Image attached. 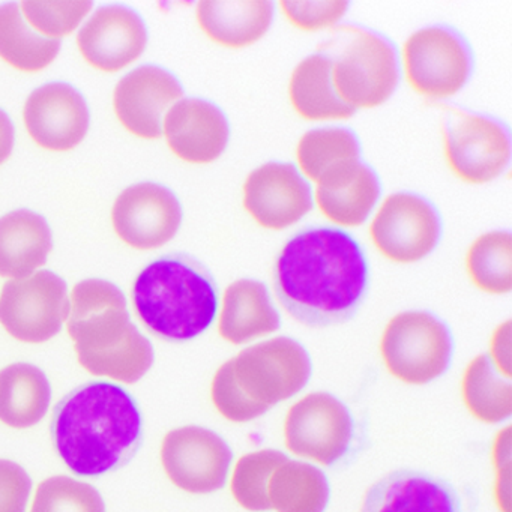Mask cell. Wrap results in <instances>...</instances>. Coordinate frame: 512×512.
Listing matches in <instances>:
<instances>
[{
    "mask_svg": "<svg viewBox=\"0 0 512 512\" xmlns=\"http://www.w3.org/2000/svg\"><path fill=\"white\" fill-rule=\"evenodd\" d=\"M23 121L31 139L50 152H68L88 134L91 115L79 89L53 82L35 89L23 109Z\"/></svg>",
    "mask_w": 512,
    "mask_h": 512,
    "instance_id": "2e32d148",
    "label": "cell"
},
{
    "mask_svg": "<svg viewBox=\"0 0 512 512\" xmlns=\"http://www.w3.org/2000/svg\"><path fill=\"white\" fill-rule=\"evenodd\" d=\"M467 412L482 424H502L512 415L511 380L497 373L487 353L475 356L461 377Z\"/></svg>",
    "mask_w": 512,
    "mask_h": 512,
    "instance_id": "f1b7e54d",
    "label": "cell"
},
{
    "mask_svg": "<svg viewBox=\"0 0 512 512\" xmlns=\"http://www.w3.org/2000/svg\"><path fill=\"white\" fill-rule=\"evenodd\" d=\"M148 44L142 17L122 5L100 8L77 35L83 59L95 70L118 73L140 58Z\"/></svg>",
    "mask_w": 512,
    "mask_h": 512,
    "instance_id": "ac0fdd59",
    "label": "cell"
},
{
    "mask_svg": "<svg viewBox=\"0 0 512 512\" xmlns=\"http://www.w3.org/2000/svg\"><path fill=\"white\" fill-rule=\"evenodd\" d=\"M289 100L305 121H346L356 110L347 106L332 83V64L322 53L302 59L289 80Z\"/></svg>",
    "mask_w": 512,
    "mask_h": 512,
    "instance_id": "d4e9b609",
    "label": "cell"
},
{
    "mask_svg": "<svg viewBox=\"0 0 512 512\" xmlns=\"http://www.w3.org/2000/svg\"><path fill=\"white\" fill-rule=\"evenodd\" d=\"M401 65L416 94L443 101L455 97L469 83L475 59L461 32L448 25H431L407 38Z\"/></svg>",
    "mask_w": 512,
    "mask_h": 512,
    "instance_id": "ba28073f",
    "label": "cell"
},
{
    "mask_svg": "<svg viewBox=\"0 0 512 512\" xmlns=\"http://www.w3.org/2000/svg\"><path fill=\"white\" fill-rule=\"evenodd\" d=\"M31 490V476L22 466L0 460V512H26Z\"/></svg>",
    "mask_w": 512,
    "mask_h": 512,
    "instance_id": "8d00e7d4",
    "label": "cell"
},
{
    "mask_svg": "<svg viewBox=\"0 0 512 512\" xmlns=\"http://www.w3.org/2000/svg\"><path fill=\"white\" fill-rule=\"evenodd\" d=\"M383 365L404 385L424 386L451 367L454 338L451 329L427 310L395 314L380 337Z\"/></svg>",
    "mask_w": 512,
    "mask_h": 512,
    "instance_id": "8992f818",
    "label": "cell"
},
{
    "mask_svg": "<svg viewBox=\"0 0 512 512\" xmlns=\"http://www.w3.org/2000/svg\"><path fill=\"white\" fill-rule=\"evenodd\" d=\"M242 205L260 227L280 232L313 211V188L295 164L269 161L245 179Z\"/></svg>",
    "mask_w": 512,
    "mask_h": 512,
    "instance_id": "5bb4252c",
    "label": "cell"
},
{
    "mask_svg": "<svg viewBox=\"0 0 512 512\" xmlns=\"http://www.w3.org/2000/svg\"><path fill=\"white\" fill-rule=\"evenodd\" d=\"M275 5L269 0L217 2L197 5L196 17L203 34L226 49H245L259 43L274 22Z\"/></svg>",
    "mask_w": 512,
    "mask_h": 512,
    "instance_id": "603a6c76",
    "label": "cell"
},
{
    "mask_svg": "<svg viewBox=\"0 0 512 512\" xmlns=\"http://www.w3.org/2000/svg\"><path fill=\"white\" fill-rule=\"evenodd\" d=\"M50 433L59 457L76 475H104L125 466L139 451L142 412L121 386L86 383L56 404Z\"/></svg>",
    "mask_w": 512,
    "mask_h": 512,
    "instance_id": "7a4b0ae2",
    "label": "cell"
},
{
    "mask_svg": "<svg viewBox=\"0 0 512 512\" xmlns=\"http://www.w3.org/2000/svg\"><path fill=\"white\" fill-rule=\"evenodd\" d=\"M182 98L178 77L157 65H143L119 80L113 107L125 130L140 139L157 140L163 136L164 116Z\"/></svg>",
    "mask_w": 512,
    "mask_h": 512,
    "instance_id": "e0dca14e",
    "label": "cell"
},
{
    "mask_svg": "<svg viewBox=\"0 0 512 512\" xmlns=\"http://www.w3.org/2000/svg\"><path fill=\"white\" fill-rule=\"evenodd\" d=\"M443 155L460 181L484 185L496 181L511 164V133L494 116L442 104Z\"/></svg>",
    "mask_w": 512,
    "mask_h": 512,
    "instance_id": "52a82bcc",
    "label": "cell"
},
{
    "mask_svg": "<svg viewBox=\"0 0 512 512\" xmlns=\"http://www.w3.org/2000/svg\"><path fill=\"white\" fill-rule=\"evenodd\" d=\"M466 272L473 286L487 295H508L512 290V235L509 230L482 233L470 244Z\"/></svg>",
    "mask_w": 512,
    "mask_h": 512,
    "instance_id": "4dcf8cb0",
    "label": "cell"
},
{
    "mask_svg": "<svg viewBox=\"0 0 512 512\" xmlns=\"http://www.w3.org/2000/svg\"><path fill=\"white\" fill-rule=\"evenodd\" d=\"M313 196L314 205L326 220L350 229L371 217L382 196V184L370 164L350 161L326 173L317 182Z\"/></svg>",
    "mask_w": 512,
    "mask_h": 512,
    "instance_id": "ffe728a7",
    "label": "cell"
},
{
    "mask_svg": "<svg viewBox=\"0 0 512 512\" xmlns=\"http://www.w3.org/2000/svg\"><path fill=\"white\" fill-rule=\"evenodd\" d=\"M361 512H461L451 484L416 470H395L371 485Z\"/></svg>",
    "mask_w": 512,
    "mask_h": 512,
    "instance_id": "44dd1931",
    "label": "cell"
},
{
    "mask_svg": "<svg viewBox=\"0 0 512 512\" xmlns=\"http://www.w3.org/2000/svg\"><path fill=\"white\" fill-rule=\"evenodd\" d=\"M487 355L497 373L511 380V320H505L494 329L490 338V352Z\"/></svg>",
    "mask_w": 512,
    "mask_h": 512,
    "instance_id": "74e56055",
    "label": "cell"
},
{
    "mask_svg": "<svg viewBox=\"0 0 512 512\" xmlns=\"http://www.w3.org/2000/svg\"><path fill=\"white\" fill-rule=\"evenodd\" d=\"M53 233L43 215L19 209L0 218V275L22 280L46 265Z\"/></svg>",
    "mask_w": 512,
    "mask_h": 512,
    "instance_id": "cb8c5ba5",
    "label": "cell"
},
{
    "mask_svg": "<svg viewBox=\"0 0 512 512\" xmlns=\"http://www.w3.org/2000/svg\"><path fill=\"white\" fill-rule=\"evenodd\" d=\"M137 316L161 340L184 343L208 331L218 314V286L196 257L172 253L149 263L133 284Z\"/></svg>",
    "mask_w": 512,
    "mask_h": 512,
    "instance_id": "277c9868",
    "label": "cell"
},
{
    "mask_svg": "<svg viewBox=\"0 0 512 512\" xmlns=\"http://www.w3.org/2000/svg\"><path fill=\"white\" fill-rule=\"evenodd\" d=\"M31 512H106V503L91 484L53 476L38 485Z\"/></svg>",
    "mask_w": 512,
    "mask_h": 512,
    "instance_id": "d6a6232c",
    "label": "cell"
},
{
    "mask_svg": "<svg viewBox=\"0 0 512 512\" xmlns=\"http://www.w3.org/2000/svg\"><path fill=\"white\" fill-rule=\"evenodd\" d=\"M329 494L325 473L304 461L289 458L269 479V503L277 512H325Z\"/></svg>",
    "mask_w": 512,
    "mask_h": 512,
    "instance_id": "4316f807",
    "label": "cell"
},
{
    "mask_svg": "<svg viewBox=\"0 0 512 512\" xmlns=\"http://www.w3.org/2000/svg\"><path fill=\"white\" fill-rule=\"evenodd\" d=\"M350 4L346 0H328V2H299L283 0L280 10L290 25L299 31L319 32L338 26Z\"/></svg>",
    "mask_w": 512,
    "mask_h": 512,
    "instance_id": "d590c367",
    "label": "cell"
},
{
    "mask_svg": "<svg viewBox=\"0 0 512 512\" xmlns=\"http://www.w3.org/2000/svg\"><path fill=\"white\" fill-rule=\"evenodd\" d=\"M442 232L439 209L427 197L412 191L386 196L368 229L374 248L398 265H412L430 256Z\"/></svg>",
    "mask_w": 512,
    "mask_h": 512,
    "instance_id": "30bf717a",
    "label": "cell"
},
{
    "mask_svg": "<svg viewBox=\"0 0 512 512\" xmlns=\"http://www.w3.org/2000/svg\"><path fill=\"white\" fill-rule=\"evenodd\" d=\"M211 400L217 412L233 424H247L269 410V407L256 403L242 391L233 374L232 359L224 362L215 373L211 385Z\"/></svg>",
    "mask_w": 512,
    "mask_h": 512,
    "instance_id": "e575fe53",
    "label": "cell"
},
{
    "mask_svg": "<svg viewBox=\"0 0 512 512\" xmlns=\"http://www.w3.org/2000/svg\"><path fill=\"white\" fill-rule=\"evenodd\" d=\"M232 364L242 391L269 409L299 394L313 374L310 353L290 337H275L248 346L233 356Z\"/></svg>",
    "mask_w": 512,
    "mask_h": 512,
    "instance_id": "9c48e42d",
    "label": "cell"
},
{
    "mask_svg": "<svg viewBox=\"0 0 512 512\" xmlns=\"http://www.w3.org/2000/svg\"><path fill=\"white\" fill-rule=\"evenodd\" d=\"M229 443L209 428L185 425L164 436L161 463L170 481L191 494H209L226 485L232 466Z\"/></svg>",
    "mask_w": 512,
    "mask_h": 512,
    "instance_id": "4fadbf2b",
    "label": "cell"
},
{
    "mask_svg": "<svg viewBox=\"0 0 512 512\" xmlns=\"http://www.w3.org/2000/svg\"><path fill=\"white\" fill-rule=\"evenodd\" d=\"M511 427L502 428L496 434L493 443V464L494 469L502 470L511 467Z\"/></svg>",
    "mask_w": 512,
    "mask_h": 512,
    "instance_id": "f35d334b",
    "label": "cell"
},
{
    "mask_svg": "<svg viewBox=\"0 0 512 512\" xmlns=\"http://www.w3.org/2000/svg\"><path fill=\"white\" fill-rule=\"evenodd\" d=\"M317 53L331 61L335 92L356 112L382 106L397 91L401 77L397 47L374 29L355 23L335 26Z\"/></svg>",
    "mask_w": 512,
    "mask_h": 512,
    "instance_id": "5b68a950",
    "label": "cell"
},
{
    "mask_svg": "<svg viewBox=\"0 0 512 512\" xmlns=\"http://www.w3.org/2000/svg\"><path fill=\"white\" fill-rule=\"evenodd\" d=\"M355 437L349 407L329 392H311L296 401L284 418V443L292 454L334 466L346 457Z\"/></svg>",
    "mask_w": 512,
    "mask_h": 512,
    "instance_id": "8fae6325",
    "label": "cell"
},
{
    "mask_svg": "<svg viewBox=\"0 0 512 512\" xmlns=\"http://www.w3.org/2000/svg\"><path fill=\"white\" fill-rule=\"evenodd\" d=\"M61 52V41L38 34L19 4L0 7V59L23 73L46 70Z\"/></svg>",
    "mask_w": 512,
    "mask_h": 512,
    "instance_id": "83f0119b",
    "label": "cell"
},
{
    "mask_svg": "<svg viewBox=\"0 0 512 512\" xmlns=\"http://www.w3.org/2000/svg\"><path fill=\"white\" fill-rule=\"evenodd\" d=\"M370 268L346 230L311 226L293 235L274 266V292L292 319L310 328L341 325L358 313Z\"/></svg>",
    "mask_w": 512,
    "mask_h": 512,
    "instance_id": "6da1fadb",
    "label": "cell"
},
{
    "mask_svg": "<svg viewBox=\"0 0 512 512\" xmlns=\"http://www.w3.org/2000/svg\"><path fill=\"white\" fill-rule=\"evenodd\" d=\"M217 316L218 334L233 346L250 343L281 328V314L268 286L253 278H241L229 284Z\"/></svg>",
    "mask_w": 512,
    "mask_h": 512,
    "instance_id": "7402d4cb",
    "label": "cell"
},
{
    "mask_svg": "<svg viewBox=\"0 0 512 512\" xmlns=\"http://www.w3.org/2000/svg\"><path fill=\"white\" fill-rule=\"evenodd\" d=\"M163 136L170 151L188 164H211L226 152L230 122L212 101L182 98L164 116Z\"/></svg>",
    "mask_w": 512,
    "mask_h": 512,
    "instance_id": "d6986e66",
    "label": "cell"
},
{
    "mask_svg": "<svg viewBox=\"0 0 512 512\" xmlns=\"http://www.w3.org/2000/svg\"><path fill=\"white\" fill-rule=\"evenodd\" d=\"M52 386L43 370L26 362L0 370V422L31 428L49 412Z\"/></svg>",
    "mask_w": 512,
    "mask_h": 512,
    "instance_id": "484cf974",
    "label": "cell"
},
{
    "mask_svg": "<svg viewBox=\"0 0 512 512\" xmlns=\"http://www.w3.org/2000/svg\"><path fill=\"white\" fill-rule=\"evenodd\" d=\"M295 157L299 172L308 182L317 184L335 167L362 160V146L355 131L328 125L302 134Z\"/></svg>",
    "mask_w": 512,
    "mask_h": 512,
    "instance_id": "f546056e",
    "label": "cell"
},
{
    "mask_svg": "<svg viewBox=\"0 0 512 512\" xmlns=\"http://www.w3.org/2000/svg\"><path fill=\"white\" fill-rule=\"evenodd\" d=\"M181 202L170 188L155 182L128 187L116 199L112 224L121 241L136 250H155L181 229Z\"/></svg>",
    "mask_w": 512,
    "mask_h": 512,
    "instance_id": "9a60e30c",
    "label": "cell"
},
{
    "mask_svg": "<svg viewBox=\"0 0 512 512\" xmlns=\"http://www.w3.org/2000/svg\"><path fill=\"white\" fill-rule=\"evenodd\" d=\"M286 460L289 457L277 449H260L242 455L233 469L230 481L233 499L247 511H269V479L274 470Z\"/></svg>",
    "mask_w": 512,
    "mask_h": 512,
    "instance_id": "1f68e13d",
    "label": "cell"
},
{
    "mask_svg": "<svg viewBox=\"0 0 512 512\" xmlns=\"http://www.w3.org/2000/svg\"><path fill=\"white\" fill-rule=\"evenodd\" d=\"M92 7V2H23L20 10L38 34L59 40L73 34Z\"/></svg>",
    "mask_w": 512,
    "mask_h": 512,
    "instance_id": "836d02e7",
    "label": "cell"
},
{
    "mask_svg": "<svg viewBox=\"0 0 512 512\" xmlns=\"http://www.w3.org/2000/svg\"><path fill=\"white\" fill-rule=\"evenodd\" d=\"M70 314L68 286L52 271H38L5 283L0 293V325L22 343L52 340Z\"/></svg>",
    "mask_w": 512,
    "mask_h": 512,
    "instance_id": "7c38bea8",
    "label": "cell"
},
{
    "mask_svg": "<svg viewBox=\"0 0 512 512\" xmlns=\"http://www.w3.org/2000/svg\"><path fill=\"white\" fill-rule=\"evenodd\" d=\"M16 142V130L10 116L0 109V166L11 157Z\"/></svg>",
    "mask_w": 512,
    "mask_h": 512,
    "instance_id": "ab89813d",
    "label": "cell"
},
{
    "mask_svg": "<svg viewBox=\"0 0 512 512\" xmlns=\"http://www.w3.org/2000/svg\"><path fill=\"white\" fill-rule=\"evenodd\" d=\"M67 329L80 365L94 376L133 385L154 364V346L131 322L124 293L110 281L89 278L74 286Z\"/></svg>",
    "mask_w": 512,
    "mask_h": 512,
    "instance_id": "3957f363",
    "label": "cell"
}]
</instances>
